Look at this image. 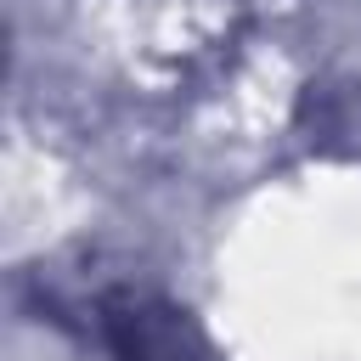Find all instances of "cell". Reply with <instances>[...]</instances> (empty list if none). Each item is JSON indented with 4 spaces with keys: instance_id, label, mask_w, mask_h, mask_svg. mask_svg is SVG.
<instances>
[{
    "instance_id": "obj_1",
    "label": "cell",
    "mask_w": 361,
    "mask_h": 361,
    "mask_svg": "<svg viewBox=\"0 0 361 361\" xmlns=\"http://www.w3.org/2000/svg\"><path fill=\"white\" fill-rule=\"evenodd\" d=\"M102 338L113 361H214L203 333L186 322V310L147 299V293H118L102 305Z\"/></svg>"
}]
</instances>
